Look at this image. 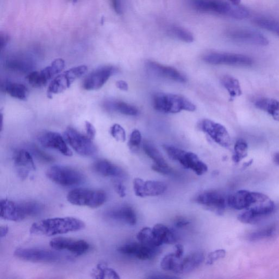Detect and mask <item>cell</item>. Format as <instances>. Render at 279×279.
Listing matches in <instances>:
<instances>
[{
    "label": "cell",
    "instance_id": "1",
    "mask_svg": "<svg viewBox=\"0 0 279 279\" xmlns=\"http://www.w3.org/2000/svg\"><path fill=\"white\" fill-rule=\"evenodd\" d=\"M84 222L74 217H61L46 219L33 224L29 229L32 235L54 236L84 230Z\"/></svg>",
    "mask_w": 279,
    "mask_h": 279
},
{
    "label": "cell",
    "instance_id": "2",
    "mask_svg": "<svg viewBox=\"0 0 279 279\" xmlns=\"http://www.w3.org/2000/svg\"><path fill=\"white\" fill-rule=\"evenodd\" d=\"M44 209L42 203L36 201L16 202L3 199L0 202V215L3 220L19 222L27 218L40 215Z\"/></svg>",
    "mask_w": 279,
    "mask_h": 279
},
{
    "label": "cell",
    "instance_id": "3",
    "mask_svg": "<svg viewBox=\"0 0 279 279\" xmlns=\"http://www.w3.org/2000/svg\"><path fill=\"white\" fill-rule=\"evenodd\" d=\"M193 9L200 12L214 13L236 19L250 16V12L242 6L233 5L226 0H188Z\"/></svg>",
    "mask_w": 279,
    "mask_h": 279
},
{
    "label": "cell",
    "instance_id": "4",
    "mask_svg": "<svg viewBox=\"0 0 279 279\" xmlns=\"http://www.w3.org/2000/svg\"><path fill=\"white\" fill-rule=\"evenodd\" d=\"M275 203L267 195L252 192V200L245 212L238 216L239 222L244 224H253L259 222L274 212Z\"/></svg>",
    "mask_w": 279,
    "mask_h": 279
},
{
    "label": "cell",
    "instance_id": "5",
    "mask_svg": "<svg viewBox=\"0 0 279 279\" xmlns=\"http://www.w3.org/2000/svg\"><path fill=\"white\" fill-rule=\"evenodd\" d=\"M154 108L167 114H176L182 110L194 111L195 105L182 96L158 94L153 98Z\"/></svg>",
    "mask_w": 279,
    "mask_h": 279
},
{
    "label": "cell",
    "instance_id": "6",
    "mask_svg": "<svg viewBox=\"0 0 279 279\" xmlns=\"http://www.w3.org/2000/svg\"><path fill=\"white\" fill-rule=\"evenodd\" d=\"M67 199L73 205L97 208L106 202L107 195L101 190L77 188L67 194Z\"/></svg>",
    "mask_w": 279,
    "mask_h": 279
},
{
    "label": "cell",
    "instance_id": "7",
    "mask_svg": "<svg viewBox=\"0 0 279 279\" xmlns=\"http://www.w3.org/2000/svg\"><path fill=\"white\" fill-rule=\"evenodd\" d=\"M46 176L52 182L63 187L77 186L85 180V176L81 171L64 165L52 166L47 170Z\"/></svg>",
    "mask_w": 279,
    "mask_h": 279
},
{
    "label": "cell",
    "instance_id": "8",
    "mask_svg": "<svg viewBox=\"0 0 279 279\" xmlns=\"http://www.w3.org/2000/svg\"><path fill=\"white\" fill-rule=\"evenodd\" d=\"M87 70L86 66L81 65L58 74L50 83L47 97L51 99L53 95L63 92L69 88L75 80L85 75Z\"/></svg>",
    "mask_w": 279,
    "mask_h": 279
},
{
    "label": "cell",
    "instance_id": "9",
    "mask_svg": "<svg viewBox=\"0 0 279 279\" xmlns=\"http://www.w3.org/2000/svg\"><path fill=\"white\" fill-rule=\"evenodd\" d=\"M64 135L66 141L79 155L90 157L97 153L98 149L92 140L74 128H67Z\"/></svg>",
    "mask_w": 279,
    "mask_h": 279
},
{
    "label": "cell",
    "instance_id": "10",
    "mask_svg": "<svg viewBox=\"0 0 279 279\" xmlns=\"http://www.w3.org/2000/svg\"><path fill=\"white\" fill-rule=\"evenodd\" d=\"M65 62L62 58H57L50 65L39 71L30 72L26 78L29 85L39 88L47 84L55 75L61 73L65 69Z\"/></svg>",
    "mask_w": 279,
    "mask_h": 279
},
{
    "label": "cell",
    "instance_id": "11",
    "mask_svg": "<svg viewBox=\"0 0 279 279\" xmlns=\"http://www.w3.org/2000/svg\"><path fill=\"white\" fill-rule=\"evenodd\" d=\"M14 254L21 260L34 263L56 262L61 258L56 252L39 248H19Z\"/></svg>",
    "mask_w": 279,
    "mask_h": 279
},
{
    "label": "cell",
    "instance_id": "12",
    "mask_svg": "<svg viewBox=\"0 0 279 279\" xmlns=\"http://www.w3.org/2000/svg\"><path fill=\"white\" fill-rule=\"evenodd\" d=\"M205 63L215 65H227L236 67H250L254 60L250 56L238 54L214 52L206 55L203 58Z\"/></svg>",
    "mask_w": 279,
    "mask_h": 279
},
{
    "label": "cell",
    "instance_id": "13",
    "mask_svg": "<svg viewBox=\"0 0 279 279\" xmlns=\"http://www.w3.org/2000/svg\"><path fill=\"white\" fill-rule=\"evenodd\" d=\"M199 204L218 215H223L228 205V198L220 192L211 191L201 193L196 199Z\"/></svg>",
    "mask_w": 279,
    "mask_h": 279
},
{
    "label": "cell",
    "instance_id": "14",
    "mask_svg": "<svg viewBox=\"0 0 279 279\" xmlns=\"http://www.w3.org/2000/svg\"><path fill=\"white\" fill-rule=\"evenodd\" d=\"M49 245L55 251H66L75 256L86 254L90 248L88 243L84 240L61 237L52 239Z\"/></svg>",
    "mask_w": 279,
    "mask_h": 279
},
{
    "label": "cell",
    "instance_id": "15",
    "mask_svg": "<svg viewBox=\"0 0 279 279\" xmlns=\"http://www.w3.org/2000/svg\"><path fill=\"white\" fill-rule=\"evenodd\" d=\"M116 72V68L111 66L99 68L87 75L82 82V87L87 90L99 89Z\"/></svg>",
    "mask_w": 279,
    "mask_h": 279
},
{
    "label": "cell",
    "instance_id": "16",
    "mask_svg": "<svg viewBox=\"0 0 279 279\" xmlns=\"http://www.w3.org/2000/svg\"><path fill=\"white\" fill-rule=\"evenodd\" d=\"M200 128L218 144L224 147H229L231 144L230 135L226 128L221 124L209 119L202 120Z\"/></svg>",
    "mask_w": 279,
    "mask_h": 279
},
{
    "label": "cell",
    "instance_id": "17",
    "mask_svg": "<svg viewBox=\"0 0 279 279\" xmlns=\"http://www.w3.org/2000/svg\"><path fill=\"white\" fill-rule=\"evenodd\" d=\"M38 140L44 148L55 149L67 157L73 155L72 150L67 145L65 138L58 133L44 132L39 136Z\"/></svg>",
    "mask_w": 279,
    "mask_h": 279
},
{
    "label": "cell",
    "instance_id": "18",
    "mask_svg": "<svg viewBox=\"0 0 279 279\" xmlns=\"http://www.w3.org/2000/svg\"><path fill=\"white\" fill-rule=\"evenodd\" d=\"M227 36L232 40L260 46H266L269 44L266 37L253 30L233 29L228 32Z\"/></svg>",
    "mask_w": 279,
    "mask_h": 279
},
{
    "label": "cell",
    "instance_id": "19",
    "mask_svg": "<svg viewBox=\"0 0 279 279\" xmlns=\"http://www.w3.org/2000/svg\"><path fill=\"white\" fill-rule=\"evenodd\" d=\"M13 162L20 179H25L30 172L36 170V166L31 153L25 149L14 153Z\"/></svg>",
    "mask_w": 279,
    "mask_h": 279
},
{
    "label": "cell",
    "instance_id": "20",
    "mask_svg": "<svg viewBox=\"0 0 279 279\" xmlns=\"http://www.w3.org/2000/svg\"><path fill=\"white\" fill-rule=\"evenodd\" d=\"M92 169L97 174L104 177H110L118 180L126 178V173L122 168L107 160L96 161L92 165Z\"/></svg>",
    "mask_w": 279,
    "mask_h": 279
},
{
    "label": "cell",
    "instance_id": "21",
    "mask_svg": "<svg viewBox=\"0 0 279 279\" xmlns=\"http://www.w3.org/2000/svg\"><path fill=\"white\" fill-rule=\"evenodd\" d=\"M104 216L111 221L121 222L130 226L137 223V216L133 208L129 206L112 208L106 211Z\"/></svg>",
    "mask_w": 279,
    "mask_h": 279
},
{
    "label": "cell",
    "instance_id": "22",
    "mask_svg": "<svg viewBox=\"0 0 279 279\" xmlns=\"http://www.w3.org/2000/svg\"><path fill=\"white\" fill-rule=\"evenodd\" d=\"M146 67L149 72L156 76L181 83L185 82L187 81L184 75L174 68L164 66L152 61H147Z\"/></svg>",
    "mask_w": 279,
    "mask_h": 279
},
{
    "label": "cell",
    "instance_id": "23",
    "mask_svg": "<svg viewBox=\"0 0 279 279\" xmlns=\"http://www.w3.org/2000/svg\"><path fill=\"white\" fill-rule=\"evenodd\" d=\"M178 162L185 169L193 170L198 176L205 174L208 171L207 165L201 161L197 154L184 150L181 152Z\"/></svg>",
    "mask_w": 279,
    "mask_h": 279
},
{
    "label": "cell",
    "instance_id": "24",
    "mask_svg": "<svg viewBox=\"0 0 279 279\" xmlns=\"http://www.w3.org/2000/svg\"><path fill=\"white\" fill-rule=\"evenodd\" d=\"M154 245L159 247L164 244H172L177 242V238L171 230L163 224H158L152 229Z\"/></svg>",
    "mask_w": 279,
    "mask_h": 279
},
{
    "label": "cell",
    "instance_id": "25",
    "mask_svg": "<svg viewBox=\"0 0 279 279\" xmlns=\"http://www.w3.org/2000/svg\"><path fill=\"white\" fill-rule=\"evenodd\" d=\"M35 66L32 59L23 56L13 57L7 60L5 63L6 70L17 73L32 72Z\"/></svg>",
    "mask_w": 279,
    "mask_h": 279
},
{
    "label": "cell",
    "instance_id": "26",
    "mask_svg": "<svg viewBox=\"0 0 279 279\" xmlns=\"http://www.w3.org/2000/svg\"><path fill=\"white\" fill-rule=\"evenodd\" d=\"M252 199V192L240 190L228 197V205L236 210L246 209L250 205Z\"/></svg>",
    "mask_w": 279,
    "mask_h": 279
},
{
    "label": "cell",
    "instance_id": "27",
    "mask_svg": "<svg viewBox=\"0 0 279 279\" xmlns=\"http://www.w3.org/2000/svg\"><path fill=\"white\" fill-rule=\"evenodd\" d=\"M2 88L5 93L21 101H25L29 94L27 88L19 83L5 82Z\"/></svg>",
    "mask_w": 279,
    "mask_h": 279
},
{
    "label": "cell",
    "instance_id": "28",
    "mask_svg": "<svg viewBox=\"0 0 279 279\" xmlns=\"http://www.w3.org/2000/svg\"><path fill=\"white\" fill-rule=\"evenodd\" d=\"M256 108L265 111L279 121V101L269 98H261L255 102Z\"/></svg>",
    "mask_w": 279,
    "mask_h": 279
},
{
    "label": "cell",
    "instance_id": "29",
    "mask_svg": "<svg viewBox=\"0 0 279 279\" xmlns=\"http://www.w3.org/2000/svg\"><path fill=\"white\" fill-rule=\"evenodd\" d=\"M204 260V254L201 252H195L188 255L181 261L182 274L192 272L198 268Z\"/></svg>",
    "mask_w": 279,
    "mask_h": 279
},
{
    "label": "cell",
    "instance_id": "30",
    "mask_svg": "<svg viewBox=\"0 0 279 279\" xmlns=\"http://www.w3.org/2000/svg\"><path fill=\"white\" fill-rule=\"evenodd\" d=\"M105 108L111 111H115L127 116H135L139 110L133 105L119 101H110L105 104Z\"/></svg>",
    "mask_w": 279,
    "mask_h": 279
},
{
    "label": "cell",
    "instance_id": "31",
    "mask_svg": "<svg viewBox=\"0 0 279 279\" xmlns=\"http://www.w3.org/2000/svg\"><path fill=\"white\" fill-rule=\"evenodd\" d=\"M182 259H178L174 253L167 254L161 261V268L165 271H171L176 274H182Z\"/></svg>",
    "mask_w": 279,
    "mask_h": 279
},
{
    "label": "cell",
    "instance_id": "32",
    "mask_svg": "<svg viewBox=\"0 0 279 279\" xmlns=\"http://www.w3.org/2000/svg\"><path fill=\"white\" fill-rule=\"evenodd\" d=\"M224 87L228 90L231 99L239 97L242 94L239 81L230 75H225L222 79Z\"/></svg>",
    "mask_w": 279,
    "mask_h": 279
},
{
    "label": "cell",
    "instance_id": "33",
    "mask_svg": "<svg viewBox=\"0 0 279 279\" xmlns=\"http://www.w3.org/2000/svg\"><path fill=\"white\" fill-rule=\"evenodd\" d=\"M167 190V185L161 181H145V192L146 197H157L161 195Z\"/></svg>",
    "mask_w": 279,
    "mask_h": 279
},
{
    "label": "cell",
    "instance_id": "34",
    "mask_svg": "<svg viewBox=\"0 0 279 279\" xmlns=\"http://www.w3.org/2000/svg\"><path fill=\"white\" fill-rule=\"evenodd\" d=\"M92 276L95 278H120L116 271L108 267L105 263L99 264L93 270Z\"/></svg>",
    "mask_w": 279,
    "mask_h": 279
},
{
    "label": "cell",
    "instance_id": "35",
    "mask_svg": "<svg viewBox=\"0 0 279 279\" xmlns=\"http://www.w3.org/2000/svg\"><path fill=\"white\" fill-rule=\"evenodd\" d=\"M143 149L147 156L154 161L155 164L162 166V167H168L169 165L159 150L150 143L145 141L143 144Z\"/></svg>",
    "mask_w": 279,
    "mask_h": 279
},
{
    "label": "cell",
    "instance_id": "36",
    "mask_svg": "<svg viewBox=\"0 0 279 279\" xmlns=\"http://www.w3.org/2000/svg\"><path fill=\"white\" fill-rule=\"evenodd\" d=\"M276 232L277 226L275 225H271L266 228L253 232L249 236L248 239L252 241V242H258V241L268 239L274 236Z\"/></svg>",
    "mask_w": 279,
    "mask_h": 279
},
{
    "label": "cell",
    "instance_id": "37",
    "mask_svg": "<svg viewBox=\"0 0 279 279\" xmlns=\"http://www.w3.org/2000/svg\"><path fill=\"white\" fill-rule=\"evenodd\" d=\"M254 24L259 27L268 30L279 36V22L275 20L266 18H257L254 20Z\"/></svg>",
    "mask_w": 279,
    "mask_h": 279
},
{
    "label": "cell",
    "instance_id": "38",
    "mask_svg": "<svg viewBox=\"0 0 279 279\" xmlns=\"http://www.w3.org/2000/svg\"><path fill=\"white\" fill-rule=\"evenodd\" d=\"M248 145L247 143L242 139L238 140L234 147V154L232 157L233 162L239 163L247 156Z\"/></svg>",
    "mask_w": 279,
    "mask_h": 279
},
{
    "label": "cell",
    "instance_id": "39",
    "mask_svg": "<svg viewBox=\"0 0 279 279\" xmlns=\"http://www.w3.org/2000/svg\"><path fill=\"white\" fill-rule=\"evenodd\" d=\"M170 32L173 36L184 42L190 43H192L194 40L193 35L190 32L187 31V29L182 27L173 26L171 28Z\"/></svg>",
    "mask_w": 279,
    "mask_h": 279
},
{
    "label": "cell",
    "instance_id": "40",
    "mask_svg": "<svg viewBox=\"0 0 279 279\" xmlns=\"http://www.w3.org/2000/svg\"><path fill=\"white\" fill-rule=\"evenodd\" d=\"M137 239L141 244L156 247L152 229L147 227L143 228L138 233Z\"/></svg>",
    "mask_w": 279,
    "mask_h": 279
},
{
    "label": "cell",
    "instance_id": "41",
    "mask_svg": "<svg viewBox=\"0 0 279 279\" xmlns=\"http://www.w3.org/2000/svg\"><path fill=\"white\" fill-rule=\"evenodd\" d=\"M30 150L33 154L38 160L44 163H51L54 161V158L49 154L45 153L43 150L36 145H32L30 147Z\"/></svg>",
    "mask_w": 279,
    "mask_h": 279
},
{
    "label": "cell",
    "instance_id": "42",
    "mask_svg": "<svg viewBox=\"0 0 279 279\" xmlns=\"http://www.w3.org/2000/svg\"><path fill=\"white\" fill-rule=\"evenodd\" d=\"M141 143V135L138 130H134L131 134L128 146L133 152L137 151Z\"/></svg>",
    "mask_w": 279,
    "mask_h": 279
},
{
    "label": "cell",
    "instance_id": "43",
    "mask_svg": "<svg viewBox=\"0 0 279 279\" xmlns=\"http://www.w3.org/2000/svg\"><path fill=\"white\" fill-rule=\"evenodd\" d=\"M111 134L117 141L124 142L126 139V134L123 128L118 124H115L111 128Z\"/></svg>",
    "mask_w": 279,
    "mask_h": 279
},
{
    "label": "cell",
    "instance_id": "44",
    "mask_svg": "<svg viewBox=\"0 0 279 279\" xmlns=\"http://www.w3.org/2000/svg\"><path fill=\"white\" fill-rule=\"evenodd\" d=\"M145 181L140 178H135L133 182L134 191L136 195L140 198L146 197L145 192Z\"/></svg>",
    "mask_w": 279,
    "mask_h": 279
},
{
    "label": "cell",
    "instance_id": "45",
    "mask_svg": "<svg viewBox=\"0 0 279 279\" xmlns=\"http://www.w3.org/2000/svg\"><path fill=\"white\" fill-rule=\"evenodd\" d=\"M226 251L223 250H219L211 252L207 256L206 264L208 265H212L216 261L225 257Z\"/></svg>",
    "mask_w": 279,
    "mask_h": 279
},
{
    "label": "cell",
    "instance_id": "46",
    "mask_svg": "<svg viewBox=\"0 0 279 279\" xmlns=\"http://www.w3.org/2000/svg\"><path fill=\"white\" fill-rule=\"evenodd\" d=\"M115 190L120 198H125L126 196V189L122 183L121 180H116L114 183Z\"/></svg>",
    "mask_w": 279,
    "mask_h": 279
},
{
    "label": "cell",
    "instance_id": "47",
    "mask_svg": "<svg viewBox=\"0 0 279 279\" xmlns=\"http://www.w3.org/2000/svg\"><path fill=\"white\" fill-rule=\"evenodd\" d=\"M152 169L153 171L161 173L163 175H169L172 173V170L169 167H162V166L154 164Z\"/></svg>",
    "mask_w": 279,
    "mask_h": 279
},
{
    "label": "cell",
    "instance_id": "48",
    "mask_svg": "<svg viewBox=\"0 0 279 279\" xmlns=\"http://www.w3.org/2000/svg\"><path fill=\"white\" fill-rule=\"evenodd\" d=\"M85 128L87 137L89 139L93 140L95 138L96 134L95 128L92 124L88 121H86Z\"/></svg>",
    "mask_w": 279,
    "mask_h": 279
},
{
    "label": "cell",
    "instance_id": "49",
    "mask_svg": "<svg viewBox=\"0 0 279 279\" xmlns=\"http://www.w3.org/2000/svg\"><path fill=\"white\" fill-rule=\"evenodd\" d=\"M113 8L116 13L120 14L122 13L123 7L122 0H112Z\"/></svg>",
    "mask_w": 279,
    "mask_h": 279
},
{
    "label": "cell",
    "instance_id": "50",
    "mask_svg": "<svg viewBox=\"0 0 279 279\" xmlns=\"http://www.w3.org/2000/svg\"><path fill=\"white\" fill-rule=\"evenodd\" d=\"M176 257L179 259H182L184 255V247L182 245L177 244L175 245V252L174 253Z\"/></svg>",
    "mask_w": 279,
    "mask_h": 279
},
{
    "label": "cell",
    "instance_id": "51",
    "mask_svg": "<svg viewBox=\"0 0 279 279\" xmlns=\"http://www.w3.org/2000/svg\"><path fill=\"white\" fill-rule=\"evenodd\" d=\"M0 41H1V49L3 50L8 44L10 41V37L8 35H7L5 34H1V37H0Z\"/></svg>",
    "mask_w": 279,
    "mask_h": 279
},
{
    "label": "cell",
    "instance_id": "52",
    "mask_svg": "<svg viewBox=\"0 0 279 279\" xmlns=\"http://www.w3.org/2000/svg\"><path fill=\"white\" fill-rule=\"evenodd\" d=\"M190 224V222L186 220H184V219H179V220H177L175 223V226L178 228H183L184 226H187L188 225H189Z\"/></svg>",
    "mask_w": 279,
    "mask_h": 279
},
{
    "label": "cell",
    "instance_id": "53",
    "mask_svg": "<svg viewBox=\"0 0 279 279\" xmlns=\"http://www.w3.org/2000/svg\"><path fill=\"white\" fill-rule=\"evenodd\" d=\"M116 87L120 90H127L128 89V85L127 83L123 80H119L116 83Z\"/></svg>",
    "mask_w": 279,
    "mask_h": 279
},
{
    "label": "cell",
    "instance_id": "54",
    "mask_svg": "<svg viewBox=\"0 0 279 279\" xmlns=\"http://www.w3.org/2000/svg\"><path fill=\"white\" fill-rule=\"evenodd\" d=\"M9 233V228L7 226H2L0 228V237L3 238L6 236L7 233Z\"/></svg>",
    "mask_w": 279,
    "mask_h": 279
},
{
    "label": "cell",
    "instance_id": "55",
    "mask_svg": "<svg viewBox=\"0 0 279 279\" xmlns=\"http://www.w3.org/2000/svg\"><path fill=\"white\" fill-rule=\"evenodd\" d=\"M228 1L233 5H239L241 0H228Z\"/></svg>",
    "mask_w": 279,
    "mask_h": 279
},
{
    "label": "cell",
    "instance_id": "56",
    "mask_svg": "<svg viewBox=\"0 0 279 279\" xmlns=\"http://www.w3.org/2000/svg\"><path fill=\"white\" fill-rule=\"evenodd\" d=\"M274 161L276 164L279 165V152L274 155Z\"/></svg>",
    "mask_w": 279,
    "mask_h": 279
},
{
    "label": "cell",
    "instance_id": "57",
    "mask_svg": "<svg viewBox=\"0 0 279 279\" xmlns=\"http://www.w3.org/2000/svg\"><path fill=\"white\" fill-rule=\"evenodd\" d=\"M72 1H73V3L75 4V3H77L79 1V0H72Z\"/></svg>",
    "mask_w": 279,
    "mask_h": 279
}]
</instances>
